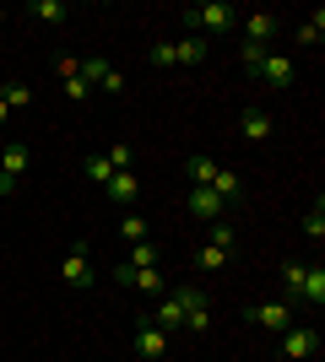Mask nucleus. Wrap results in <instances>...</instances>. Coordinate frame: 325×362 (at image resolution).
<instances>
[{"label":"nucleus","mask_w":325,"mask_h":362,"mask_svg":"<svg viewBox=\"0 0 325 362\" xmlns=\"http://www.w3.org/2000/svg\"><path fill=\"white\" fill-rule=\"evenodd\" d=\"M147 325H157V330H185V303L173 298V292H163V298L152 303V314H147Z\"/></svg>","instance_id":"obj_7"},{"label":"nucleus","mask_w":325,"mask_h":362,"mask_svg":"<svg viewBox=\"0 0 325 362\" xmlns=\"http://www.w3.org/2000/svg\"><path fill=\"white\" fill-rule=\"evenodd\" d=\"M125 265H136V271H152V265H163V249H157L152 238H141V243H130Z\"/></svg>","instance_id":"obj_16"},{"label":"nucleus","mask_w":325,"mask_h":362,"mask_svg":"<svg viewBox=\"0 0 325 362\" xmlns=\"http://www.w3.org/2000/svg\"><path fill=\"white\" fill-rule=\"evenodd\" d=\"M185 179H190V189H206V184L217 179V157H206V151H195L185 163Z\"/></svg>","instance_id":"obj_15"},{"label":"nucleus","mask_w":325,"mask_h":362,"mask_svg":"<svg viewBox=\"0 0 325 362\" xmlns=\"http://www.w3.org/2000/svg\"><path fill=\"white\" fill-rule=\"evenodd\" d=\"M195 265H201V271H222V265H228V255H222V249H212V243H201V249H195Z\"/></svg>","instance_id":"obj_25"},{"label":"nucleus","mask_w":325,"mask_h":362,"mask_svg":"<svg viewBox=\"0 0 325 362\" xmlns=\"http://www.w3.org/2000/svg\"><path fill=\"white\" fill-rule=\"evenodd\" d=\"M293 303H309V308H320V303H325V271H320V265H314V271L304 265V281H298Z\"/></svg>","instance_id":"obj_13"},{"label":"nucleus","mask_w":325,"mask_h":362,"mask_svg":"<svg viewBox=\"0 0 325 362\" xmlns=\"http://www.w3.org/2000/svg\"><path fill=\"white\" fill-rule=\"evenodd\" d=\"M201 60H212V38H201V33L173 38V65H201Z\"/></svg>","instance_id":"obj_10"},{"label":"nucleus","mask_w":325,"mask_h":362,"mask_svg":"<svg viewBox=\"0 0 325 362\" xmlns=\"http://www.w3.org/2000/svg\"><path fill=\"white\" fill-rule=\"evenodd\" d=\"M233 22H239V11L233 6H222V0H206V6H190L185 11V33H228Z\"/></svg>","instance_id":"obj_1"},{"label":"nucleus","mask_w":325,"mask_h":362,"mask_svg":"<svg viewBox=\"0 0 325 362\" xmlns=\"http://www.w3.org/2000/svg\"><path fill=\"white\" fill-rule=\"evenodd\" d=\"M103 157H108V168H114V173H130V146H108Z\"/></svg>","instance_id":"obj_30"},{"label":"nucleus","mask_w":325,"mask_h":362,"mask_svg":"<svg viewBox=\"0 0 325 362\" xmlns=\"http://www.w3.org/2000/svg\"><path fill=\"white\" fill-rule=\"evenodd\" d=\"M0 103H6V108H28L33 87H28V81H6V87H0Z\"/></svg>","instance_id":"obj_20"},{"label":"nucleus","mask_w":325,"mask_h":362,"mask_svg":"<svg viewBox=\"0 0 325 362\" xmlns=\"http://www.w3.org/2000/svg\"><path fill=\"white\" fill-rule=\"evenodd\" d=\"M152 65H157V71H169V65H173V38H157V44H152Z\"/></svg>","instance_id":"obj_28"},{"label":"nucleus","mask_w":325,"mask_h":362,"mask_svg":"<svg viewBox=\"0 0 325 362\" xmlns=\"http://www.w3.org/2000/svg\"><path fill=\"white\" fill-rule=\"evenodd\" d=\"M222 206H228V200H217L212 189H190V195H185V211L195 216V222H206V227L222 222Z\"/></svg>","instance_id":"obj_8"},{"label":"nucleus","mask_w":325,"mask_h":362,"mask_svg":"<svg viewBox=\"0 0 325 362\" xmlns=\"http://www.w3.org/2000/svg\"><path fill=\"white\" fill-rule=\"evenodd\" d=\"M22 189V179H11V173H0V195H16Z\"/></svg>","instance_id":"obj_35"},{"label":"nucleus","mask_w":325,"mask_h":362,"mask_svg":"<svg viewBox=\"0 0 325 362\" xmlns=\"http://www.w3.org/2000/svg\"><path fill=\"white\" fill-rule=\"evenodd\" d=\"M277 28H282V22H277V16H271V11H249L244 16V44H271V38H277Z\"/></svg>","instance_id":"obj_11"},{"label":"nucleus","mask_w":325,"mask_h":362,"mask_svg":"<svg viewBox=\"0 0 325 362\" xmlns=\"http://www.w3.org/2000/svg\"><path fill=\"white\" fill-rule=\"evenodd\" d=\"M293 314H298V308H293L287 298H277V303H249V308H244L249 325H255V330H271V335H282L287 325H298Z\"/></svg>","instance_id":"obj_2"},{"label":"nucleus","mask_w":325,"mask_h":362,"mask_svg":"<svg viewBox=\"0 0 325 362\" xmlns=\"http://www.w3.org/2000/svg\"><path fill=\"white\" fill-rule=\"evenodd\" d=\"M206 189H212L217 200H239V173H233V168H217V179L206 184Z\"/></svg>","instance_id":"obj_19"},{"label":"nucleus","mask_w":325,"mask_h":362,"mask_svg":"<svg viewBox=\"0 0 325 362\" xmlns=\"http://www.w3.org/2000/svg\"><path fill=\"white\" fill-rule=\"evenodd\" d=\"M81 168H87V179H93V184H108V179H114V168H108V157H103V151H93V157H87Z\"/></svg>","instance_id":"obj_24"},{"label":"nucleus","mask_w":325,"mask_h":362,"mask_svg":"<svg viewBox=\"0 0 325 362\" xmlns=\"http://www.w3.org/2000/svg\"><path fill=\"white\" fill-rule=\"evenodd\" d=\"M206 243H212V249H222V255H233V227H228V222H212V227H206Z\"/></svg>","instance_id":"obj_23"},{"label":"nucleus","mask_w":325,"mask_h":362,"mask_svg":"<svg viewBox=\"0 0 325 362\" xmlns=\"http://www.w3.org/2000/svg\"><path fill=\"white\" fill-rule=\"evenodd\" d=\"M185 330L190 335H206V330H212V303H206V308H190V314H185Z\"/></svg>","instance_id":"obj_26"},{"label":"nucleus","mask_w":325,"mask_h":362,"mask_svg":"<svg viewBox=\"0 0 325 362\" xmlns=\"http://www.w3.org/2000/svg\"><path fill=\"white\" fill-rule=\"evenodd\" d=\"M120 238H125V243H141V238H147V222H141L136 211H125V222H120Z\"/></svg>","instance_id":"obj_27"},{"label":"nucleus","mask_w":325,"mask_h":362,"mask_svg":"<svg viewBox=\"0 0 325 362\" xmlns=\"http://www.w3.org/2000/svg\"><path fill=\"white\" fill-rule=\"evenodd\" d=\"M28 11L38 16V22H49V28H60L65 16H71V6H65V0H33Z\"/></svg>","instance_id":"obj_18"},{"label":"nucleus","mask_w":325,"mask_h":362,"mask_svg":"<svg viewBox=\"0 0 325 362\" xmlns=\"http://www.w3.org/2000/svg\"><path fill=\"white\" fill-rule=\"evenodd\" d=\"M103 189H108V200H114V206H125V211H130V206H136V195H141L136 173H114V179H108Z\"/></svg>","instance_id":"obj_14"},{"label":"nucleus","mask_w":325,"mask_h":362,"mask_svg":"<svg viewBox=\"0 0 325 362\" xmlns=\"http://www.w3.org/2000/svg\"><path fill=\"white\" fill-rule=\"evenodd\" d=\"M249 76H261V81H271L277 92H293V81H298V65H293V60H282V54H266V60L255 65Z\"/></svg>","instance_id":"obj_6"},{"label":"nucleus","mask_w":325,"mask_h":362,"mask_svg":"<svg viewBox=\"0 0 325 362\" xmlns=\"http://www.w3.org/2000/svg\"><path fill=\"white\" fill-rule=\"evenodd\" d=\"M114 281H120V287H136V292H147V298H163V292H169V276L157 271H136V265H114Z\"/></svg>","instance_id":"obj_3"},{"label":"nucleus","mask_w":325,"mask_h":362,"mask_svg":"<svg viewBox=\"0 0 325 362\" xmlns=\"http://www.w3.org/2000/svg\"><path fill=\"white\" fill-rule=\"evenodd\" d=\"M0 22H6V11H0Z\"/></svg>","instance_id":"obj_37"},{"label":"nucleus","mask_w":325,"mask_h":362,"mask_svg":"<svg viewBox=\"0 0 325 362\" xmlns=\"http://www.w3.org/2000/svg\"><path fill=\"white\" fill-rule=\"evenodd\" d=\"M325 38V11H314L309 22H298V44H320Z\"/></svg>","instance_id":"obj_22"},{"label":"nucleus","mask_w":325,"mask_h":362,"mask_svg":"<svg viewBox=\"0 0 325 362\" xmlns=\"http://www.w3.org/2000/svg\"><path fill=\"white\" fill-rule=\"evenodd\" d=\"M28 168H33V151H28V146H6V151H0V173H11V179H22Z\"/></svg>","instance_id":"obj_17"},{"label":"nucleus","mask_w":325,"mask_h":362,"mask_svg":"<svg viewBox=\"0 0 325 362\" xmlns=\"http://www.w3.org/2000/svg\"><path fill=\"white\" fill-rule=\"evenodd\" d=\"M266 54H271V49H261V44H239V60H244V71H255Z\"/></svg>","instance_id":"obj_29"},{"label":"nucleus","mask_w":325,"mask_h":362,"mask_svg":"<svg viewBox=\"0 0 325 362\" xmlns=\"http://www.w3.org/2000/svg\"><path fill=\"white\" fill-rule=\"evenodd\" d=\"M103 71H108V60H81V81H87V87H98Z\"/></svg>","instance_id":"obj_31"},{"label":"nucleus","mask_w":325,"mask_h":362,"mask_svg":"<svg viewBox=\"0 0 325 362\" xmlns=\"http://www.w3.org/2000/svg\"><path fill=\"white\" fill-rule=\"evenodd\" d=\"M60 281H65V287H93V281H98V271H93V255H87V243H76V249L65 255V265H60Z\"/></svg>","instance_id":"obj_5"},{"label":"nucleus","mask_w":325,"mask_h":362,"mask_svg":"<svg viewBox=\"0 0 325 362\" xmlns=\"http://www.w3.org/2000/svg\"><path fill=\"white\" fill-rule=\"evenodd\" d=\"M98 87H103V92H114V98H120V92H125V71H114V65H108V71H103V81H98Z\"/></svg>","instance_id":"obj_33"},{"label":"nucleus","mask_w":325,"mask_h":362,"mask_svg":"<svg viewBox=\"0 0 325 362\" xmlns=\"http://www.w3.org/2000/svg\"><path fill=\"white\" fill-rule=\"evenodd\" d=\"M55 71H60V81H76V76H81V60H76V54H60V60H55Z\"/></svg>","instance_id":"obj_32"},{"label":"nucleus","mask_w":325,"mask_h":362,"mask_svg":"<svg viewBox=\"0 0 325 362\" xmlns=\"http://www.w3.org/2000/svg\"><path fill=\"white\" fill-rule=\"evenodd\" d=\"M6 114H11V108H6V103H0V124H6Z\"/></svg>","instance_id":"obj_36"},{"label":"nucleus","mask_w":325,"mask_h":362,"mask_svg":"<svg viewBox=\"0 0 325 362\" xmlns=\"http://www.w3.org/2000/svg\"><path fill=\"white\" fill-rule=\"evenodd\" d=\"M130 346H136V357L157 362L163 351H169V330H157V325H147V319H141V325H136V341H130Z\"/></svg>","instance_id":"obj_9"},{"label":"nucleus","mask_w":325,"mask_h":362,"mask_svg":"<svg viewBox=\"0 0 325 362\" xmlns=\"http://www.w3.org/2000/svg\"><path fill=\"white\" fill-rule=\"evenodd\" d=\"M239 130H244V141H255V146H261V141H271V114H266L261 103H249L244 114H239Z\"/></svg>","instance_id":"obj_12"},{"label":"nucleus","mask_w":325,"mask_h":362,"mask_svg":"<svg viewBox=\"0 0 325 362\" xmlns=\"http://www.w3.org/2000/svg\"><path fill=\"white\" fill-rule=\"evenodd\" d=\"M304 233H309L314 243L325 238V200H320V195H314V206H309V211H304Z\"/></svg>","instance_id":"obj_21"},{"label":"nucleus","mask_w":325,"mask_h":362,"mask_svg":"<svg viewBox=\"0 0 325 362\" xmlns=\"http://www.w3.org/2000/svg\"><path fill=\"white\" fill-rule=\"evenodd\" d=\"M277 341H282V357H287V362H304V357H314V351H320V335H314V325H287Z\"/></svg>","instance_id":"obj_4"},{"label":"nucleus","mask_w":325,"mask_h":362,"mask_svg":"<svg viewBox=\"0 0 325 362\" xmlns=\"http://www.w3.org/2000/svg\"><path fill=\"white\" fill-rule=\"evenodd\" d=\"M87 92H93V87H87L81 76H76V81H65V98H76V103H81V98H87Z\"/></svg>","instance_id":"obj_34"}]
</instances>
